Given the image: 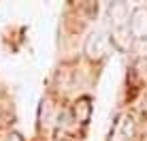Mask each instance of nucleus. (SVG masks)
Masks as SVG:
<instances>
[{
  "mask_svg": "<svg viewBox=\"0 0 147 141\" xmlns=\"http://www.w3.org/2000/svg\"><path fill=\"white\" fill-rule=\"evenodd\" d=\"M111 47H113V41L109 39V34L92 32L88 37V41H85V56H88L90 60H94V62H98V60L109 56Z\"/></svg>",
  "mask_w": 147,
  "mask_h": 141,
  "instance_id": "f257e3e1",
  "label": "nucleus"
},
{
  "mask_svg": "<svg viewBox=\"0 0 147 141\" xmlns=\"http://www.w3.org/2000/svg\"><path fill=\"white\" fill-rule=\"evenodd\" d=\"M134 130H136V124H134L132 115L119 113L117 120L113 122V128H111L109 141H130V139L134 137Z\"/></svg>",
  "mask_w": 147,
  "mask_h": 141,
  "instance_id": "f03ea898",
  "label": "nucleus"
},
{
  "mask_svg": "<svg viewBox=\"0 0 147 141\" xmlns=\"http://www.w3.org/2000/svg\"><path fill=\"white\" fill-rule=\"evenodd\" d=\"M128 32L136 41H147V9L145 7L132 9L130 22H128Z\"/></svg>",
  "mask_w": 147,
  "mask_h": 141,
  "instance_id": "7ed1b4c3",
  "label": "nucleus"
},
{
  "mask_svg": "<svg viewBox=\"0 0 147 141\" xmlns=\"http://www.w3.org/2000/svg\"><path fill=\"white\" fill-rule=\"evenodd\" d=\"M73 111H75V120H77L79 124H85V122L90 120V113H92V105H90V98H88V96L79 98L77 103H75Z\"/></svg>",
  "mask_w": 147,
  "mask_h": 141,
  "instance_id": "20e7f679",
  "label": "nucleus"
},
{
  "mask_svg": "<svg viewBox=\"0 0 147 141\" xmlns=\"http://www.w3.org/2000/svg\"><path fill=\"white\" fill-rule=\"evenodd\" d=\"M9 141H24V139L19 137V135H11V137H9Z\"/></svg>",
  "mask_w": 147,
  "mask_h": 141,
  "instance_id": "39448f33",
  "label": "nucleus"
}]
</instances>
